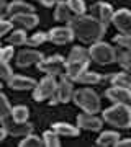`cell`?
I'll return each mask as SVG.
<instances>
[{"instance_id":"19","label":"cell","mask_w":131,"mask_h":147,"mask_svg":"<svg viewBox=\"0 0 131 147\" xmlns=\"http://www.w3.org/2000/svg\"><path fill=\"white\" fill-rule=\"evenodd\" d=\"M8 13L10 16L21 15V13H35V7L25 0H12L8 3Z\"/></svg>"},{"instance_id":"25","label":"cell","mask_w":131,"mask_h":147,"mask_svg":"<svg viewBox=\"0 0 131 147\" xmlns=\"http://www.w3.org/2000/svg\"><path fill=\"white\" fill-rule=\"evenodd\" d=\"M102 80H103V75H102V74L85 70V72L77 79V82L79 84H85V85H95V84H100Z\"/></svg>"},{"instance_id":"12","label":"cell","mask_w":131,"mask_h":147,"mask_svg":"<svg viewBox=\"0 0 131 147\" xmlns=\"http://www.w3.org/2000/svg\"><path fill=\"white\" fill-rule=\"evenodd\" d=\"M75 39L74 38V33L71 30V26H58V28H52L51 31L48 33V41L54 42L58 46H62V44H69V42Z\"/></svg>"},{"instance_id":"22","label":"cell","mask_w":131,"mask_h":147,"mask_svg":"<svg viewBox=\"0 0 131 147\" xmlns=\"http://www.w3.org/2000/svg\"><path fill=\"white\" fill-rule=\"evenodd\" d=\"M110 82L113 87H121L131 92V74L130 72H118L110 75Z\"/></svg>"},{"instance_id":"1","label":"cell","mask_w":131,"mask_h":147,"mask_svg":"<svg viewBox=\"0 0 131 147\" xmlns=\"http://www.w3.org/2000/svg\"><path fill=\"white\" fill-rule=\"evenodd\" d=\"M67 25L72 30L74 38L82 41L84 44H95L102 41L107 33V26L90 15H74Z\"/></svg>"},{"instance_id":"11","label":"cell","mask_w":131,"mask_h":147,"mask_svg":"<svg viewBox=\"0 0 131 147\" xmlns=\"http://www.w3.org/2000/svg\"><path fill=\"white\" fill-rule=\"evenodd\" d=\"M43 59H44L43 53H39L36 49H21L16 54L15 64L18 67H30L33 64H39Z\"/></svg>"},{"instance_id":"13","label":"cell","mask_w":131,"mask_h":147,"mask_svg":"<svg viewBox=\"0 0 131 147\" xmlns=\"http://www.w3.org/2000/svg\"><path fill=\"white\" fill-rule=\"evenodd\" d=\"M77 126L79 129H84V131H100L103 126V119L98 118L97 115L84 111L77 116Z\"/></svg>"},{"instance_id":"4","label":"cell","mask_w":131,"mask_h":147,"mask_svg":"<svg viewBox=\"0 0 131 147\" xmlns=\"http://www.w3.org/2000/svg\"><path fill=\"white\" fill-rule=\"evenodd\" d=\"M89 54H90V61L102 64V65L116 62V49L111 44H108V42L98 41L95 44H90Z\"/></svg>"},{"instance_id":"7","label":"cell","mask_w":131,"mask_h":147,"mask_svg":"<svg viewBox=\"0 0 131 147\" xmlns=\"http://www.w3.org/2000/svg\"><path fill=\"white\" fill-rule=\"evenodd\" d=\"M38 69L44 72L46 75H62L64 70H66V59L61 56V54H54L51 57H44L41 62L38 64Z\"/></svg>"},{"instance_id":"18","label":"cell","mask_w":131,"mask_h":147,"mask_svg":"<svg viewBox=\"0 0 131 147\" xmlns=\"http://www.w3.org/2000/svg\"><path fill=\"white\" fill-rule=\"evenodd\" d=\"M72 16H74V13L71 11L67 2L59 0L56 3V7H54V20L59 21V23H69L72 20Z\"/></svg>"},{"instance_id":"33","label":"cell","mask_w":131,"mask_h":147,"mask_svg":"<svg viewBox=\"0 0 131 147\" xmlns=\"http://www.w3.org/2000/svg\"><path fill=\"white\" fill-rule=\"evenodd\" d=\"M13 56H15V49H13L12 44H8L5 47H0V61L2 62H10Z\"/></svg>"},{"instance_id":"36","label":"cell","mask_w":131,"mask_h":147,"mask_svg":"<svg viewBox=\"0 0 131 147\" xmlns=\"http://www.w3.org/2000/svg\"><path fill=\"white\" fill-rule=\"evenodd\" d=\"M12 28H13V23L10 20H0V38L8 34L12 31Z\"/></svg>"},{"instance_id":"38","label":"cell","mask_w":131,"mask_h":147,"mask_svg":"<svg viewBox=\"0 0 131 147\" xmlns=\"http://www.w3.org/2000/svg\"><path fill=\"white\" fill-rule=\"evenodd\" d=\"M116 147H131V137H126V139H120V141L115 144Z\"/></svg>"},{"instance_id":"40","label":"cell","mask_w":131,"mask_h":147,"mask_svg":"<svg viewBox=\"0 0 131 147\" xmlns=\"http://www.w3.org/2000/svg\"><path fill=\"white\" fill-rule=\"evenodd\" d=\"M8 136V132H7V129L3 126H0V142L3 141V139H5V137Z\"/></svg>"},{"instance_id":"17","label":"cell","mask_w":131,"mask_h":147,"mask_svg":"<svg viewBox=\"0 0 131 147\" xmlns=\"http://www.w3.org/2000/svg\"><path fill=\"white\" fill-rule=\"evenodd\" d=\"M10 21L15 25V26H21L26 28V30H31L39 23V18H38L36 13H21V15H13L10 16Z\"/></svg>"},{"instance_id":"3","label":"cell","mask_w":131,"mask_h":147,"mask_svg":"<svg viewBox=\"0 0 131 147\" xmlns=\"http://www.w3.org/2000/svg\"><path fill=\"white\" fill-rule=\"evenodd\" d=\"M72 100H74V103H75L82 111H85V113L97 115V113L102 110L98 95L95 93L94 90H90V88H79V90H75V92H74Z\"/></svg>"},{"instance_id":"39","label":"cell","mask_w":131,"mask_h":147,"mask_svg":"<svg viewBox=\"0 0 131 147\" xmlns=\"http://www.w3.org/2000/svg\"><path fill=\"white\" fill-rule=\"evenodd\" d=\"M59 0H39V3L44 7H56V3H58Z\"/></svg>"},{"instance_id":"16","label":"cell","mask_w":131,"mask_h":147,"mask_svg":"<svg viewBox=\"0 0 131 147\" xmlns=\"http://www.w3.org/2000/svg\"><path fill=\"white\" fill-rule=\"evenodd\" d=\"M36 80L31 79V77H26V75H15L13 74V77L8 80V87L12 90H16V92H30L36 87Z\"/></svg>"},{"instance_id":"8","label":"cell","mask_w":131,"mask_h":147,"mask_svg":"<svg viewBox=\"0 0 131 147\" xmlns=\"http://www.w3.org/2000/svg\"><path fill=\"white\" fill-rule=\"evenodd\" d=\"M113 13H115L113 7L110 3H105V2H97V3H94V5L90 7V16L95 18L97 21H100L105 26H108L111 23Z\"/></svg>"},{"instance_id":"20","label":"cell","mask_w":131,"mask_h":147,"mask_svg":"<svg viewBox=\"0 0 131 147\" xmlns=\"http://www.w3.org/2000/svg\"><path fill=\"white\" fill-rule=\"evenodd\" d=\"M51 129L54 132H58L59 136H64V137H77L80 134L79 131V126H72L69 123H54L51 126Z\"/></svg>"},{"instance_id":"24","label":"cell","mask_w":131,"mask_h":147,"mask_svg":"<svg viewBox=\"0 0 131 147\" xmlns=\"http://www.w3.org/2000/svg\"><path fill=\"white\" fill-rule=\"evenodd\" d=\"M66 61H89L90 62V54L89 49H85L82 46H74L69 53V57Z\"/></svg>"},{"instance_id":"10","label":"cell","mask_w":131,"mask_h":147,"mask_svg":"<svg viewBox=\"0 0 131 147\" xmlns=\"http://www.w3.org/2000/svg\"><path fill=\"white\" fill-rule=\"evenodd\" d=\"M111 23L121 34H131V10L128 8L115 10Z\"/></svg>"},{"instance_id":"27","label":"cell","mask_w":131,"mask_h":147,"mask_svg":"<svg viewBox=\"0 0 131 147\" xmlns=\"http://www.w3.org/2000/svg\"><path fill=\"white\" fill-rule=\"evenodd\" d=\"M12 118L15 121H18V123H25V121H28V118H30V110H28V106L25 105H16L12 108Z\"/></svg>"},{"instance_id":"29","label":"cell","mask_w":131,"mask_h":147,"mask_svg":"<svg viewBox=\"0 0 131 147\" xmlns=\"http://www.w3.org/2000/svg\"><path fill=\"white\" fill-rule=\"evenodd\" d=\"M43 141H44V146H46V147H59V146H61L59 134H58V132H54L52 129L44 131V134H43Z\"/></svg>"},{"instance_id":"32","label":"cell","mask_w":131,"mask_h":147,"mask_svg":"<svg viewBox=\"0 0 131 147\" xmlns=\"http://www.w3.org/2000/svg\"><path fill=\"white\" fill-rule=\"evenodd\" d=\"M48 41V33H35L31 38H28V41H26V44L28 46H41V44H44V42Z\"/></svg>"},{"instance_id":"28","label":"cell","mask_w":131,"mask_h":147,"mask_svg":"<svg viewBox=\"0 0 131 147\" xmlns=\"http://www.w3.org/2000/svg\"><path fill=\"white\" fill-rule=\"evenodd\" d=\"M18 147H46V146H44V141L39 136L28 134V136L23 137V141L18 144Z\"/></svg>"},{"instance_id":"37","label":"cell","mask_w":131,"mask_h":147,"mask_svg":"<svg viewBox=\"0 0 131 147\" xmlns=\"http://www.w3.org/2000/svg\"><path fill=\"white\" fill-rule=\"evenodd\" d=\"M10 18V13H8V2H3L0 3V20H7Z\"/></svg>"},{"instance_id":"43","label":"cell","mask_w":131,"mask_h":147,"mask_svg":"<svg viewBox=\"0 0 131 147\" xmlns=\"http://www.w3.org/2000/svg\"><path fill=\"white\" fill-rule=\"evenodd\" d=\"M0 47H2V46H0Z\"/></svg>"},{"instance_id":"34","label":"cell","mask_w":131,"mask_h":147,"mask_svg":"<svg viewBox=\"0 0 131 147\" xmlns=\"http://www.w3.org/2000/svg\"><path fill=\"white\" fill-rule=\"evenodd\" d=\"M113 42H116L120 47H125V49H131V34H116L113 38Z\"/></svg>"},{"instance_id":"2","label":"cell","mask_w":131,"mask_h":147,"mask_svg":"<svg viewBox=\"0 0 131 147\" xmlns=\"http://www.w3.org/2000/svg\"><path fill=\"white\" fill-rule=\"evenodd\" d=\"M102 119L110 126L118 129H130L131 127V108L125 105L115 103L102 113Z\"/></svg>"},{"instance_id":"31","label":"cell","mask_w":131,"mask_h":147,"mask_svg":"<svg viewBox=\"0 0 131 147\" xmlns=\"http://www.w3.org/2000/svg\"><path fill=\"white\" fill-rule=\"evenodd\" d=\"M67 5L74 15H85V3L84 0H67Z\"/></svg>"},{"instance_id":"41","label":"cell","mask_w":131,"mask_h":147,"mask_svg":"<svg viewBox=\"0 0 131 147\" xmlns=\"http://www.w3.org/2000/svg\"><path fill=\"white\" fill-rule=\"evenodd\" d=\"M3 2H7V0H0V3H3Z\"/></svg>"},{"instance_id":"35","label":"cell","mask_w":131,"mask_h":147,"mask_svg":"<svg viewBox=\"0 0 131 147\" xmlns=\"http://www.w3.org/2000/svg\"><path fill=\"white\" fill-rule=\"evenodd\" d=\"M13 77V70H12V67L8 65V62H2L0 61V80H8Z\"/></svg>"},{"instance_id":"15","label":"cell","mask_w":131,"mask_h":147,"mask_svg":"<svg viewBox=\"0 0 131 147\" xmlns=\"http://www.w3.org/2000/svg\"><path fill=\"white\" fill-rule=\"evenodd\" d=\"M107 98L113 103H118V105H125L131 108V92L126 88H121V87H113L111 85L110 88L107 90Z\"/></svg>"},{"instance_id":"23","label":"cell","mask_w":131,"mask_h":147,"mask_svg":"<svg viewBox=\"0 0 131 147\" xmlns=\"http://www.w3.org/2000/svg\"><path fill=\"white\" fill-rule=\"evenodd\" d=\"M116 62L121 65V69L125 72L131 74V49H116Z\"/></svg>"},{"instance_id":"5","label":"cell","mask_w":131,"mask_h":147,"mask_svg":"<svg viewBox=\"0 0 131 147\" xmlns=\"http://www.w3.org/2000/svg\"><path fill=\"white\" fill-rule=\"evenodd\" d=\"M58 87V80L54 75H46L43 77L36 84V87L33 88V100L35 101H46L49 100Z\"/></svg>"},{"instance_id":"6","label":"cell","mask_w":131,"mask_h":147,"mask_svg":"<svg viewBox=\"0 0 131 147\" xmlns=\"http://www.w3.org/2000/svg\"><path fill=\"white\" fill-rule=\"evenodd\" d=\"M74 85H72V80H69L66 75H62V79L58 82V87H56V92L49 98V105L54 106L58 103H69L72 100L74 96Z\"/></svg>"},{"instance_id":"30","label":"cell","mask_w":131,"mask_h":147,"mask_svg":"<svg viewBox=\"0 0 131 147\" xmlns=\"http://www.w3.org/2000/svg\"><path fill=\"white\" fill-rule=\"evenodd\" d=\"M12 115V105L8 98H7L5 95L0 92V121H3L5 118H10Z\"/></svg>"},{"instance_id":"26","label":"cell","mask_w":131,"mask_h":147,"mask_svg":"<svg viewBox=\"0 0 131 147\" xmlns=\"http://www.w3.org/2000/svg\"><path fill=\"white\" fill-rule=\"evenodd\" d=\"M8 44H12V46H23V44H26V41H28V36H26V31L25 30H15V31H12L10 34H8Z\"/></svg>"},{"instance_id":"42","label":"cell","mask_w":131,"mask_h":147,"mask_svg":"<svg viewBox=\"0 0 131 147\" xmlns=\"http://www.w3.org/2000/svg\"><path fill=\"white\" fill-rule=\"evenodd\" d=\"M0 90H2V80H0Z\"/></svg>"},{"instance_id":"9","label":"cell","mask_w":131,"mask_h":147,"mask_svg":"<svg viewBox=\"0 0 131 147\" xmlns=\"http://www.w3.org/2000/svg\"><path fill=\"white\" fill-rule=\"evenodd\" d=\"M0 123H2V126L7 129L8 136H13V137H16V136H28V134H31V131H33V124H30L28 121H25V123H18V121H15L13 118H12V119L5 118V119L0 121Z\"/></svg>"},{"instance_id":"21","label":"cell","mask_w":131,"mask_h":147,"mask_svg":"<svg viewBox=\"0 0 131 147\" xmlns=\"http://www.w3.org/2000/svg\"><path fill=\"white\" fill-rule=\"evenodd\" d=\"M120 139H121L120 132H116V131H103L98 136V139H97L95 144H97L98 147H110V146H115Z\"/></svg>"},{"instance_id":"14","label":"cell","mask_w":131,"mask_h":147,"mask_svg":"<svg viewBox=\"0 0 131 147\" xmlns=\"http://www.w3.org/2000/svg\"><path fill=\"white\" fill-rule=\"evenodd\" d=\"M89 61H66V75L69 80L72 82H77V79L85 72L89 70Z\"/></svg>"}]
</instances>
